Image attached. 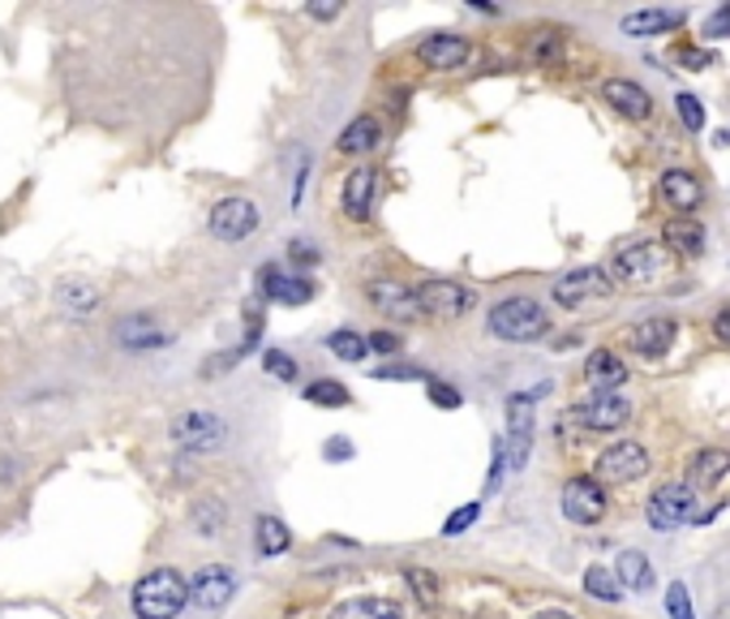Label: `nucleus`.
<instances>
[{
    "label": "nucleus",
    "instance_id": "nucleus-11",
    "mask_svg": "<svg viewBox=\"0 0 730 619\" xmlns=\"http://www.w3.org/2000/svg\"><path fill=\"white\" fill-rule=\"evenodd\" d=\"M417 302H422V314L460 318L473 310V289H464L460 280H426V284H417Z\"/></svg>",
    "mask_w": 730,
    "mask_h": 619
},
{
    "label": "nucleus",
    "instance_id": "nucleus-35",
    "mask_svg": "<svg viewBox=\"0 0 730 619\" xmlns=\"http://www.w3.org/2000/svg\"><path fill=\"white\" fill-rule=\"evenodd\" d=\"M404 581L413 585V594H417L426 607H435L438 598H442V589H438V576H435V572H426V567H408V572H404Z\"/></svg>",
    "mask_w": 730,
    "mask_h": 619
},
{
    "label": "nucleus",
    "instance_id": "nucleus-36",
    "mask_svg": "<svg viewBox=\"0 0 730 619\" xmlns=\"http://www.w3.org/2000/svg\"><path fill=\"white\" fill-rule=\"evenodd\" d=\"M675 108H680L683 130H692V134H700V130H705V103L696 100V95H680Z\"/></svg>",
    "mask_w": 730,
    "mask_h": 619
},
{
    "label": "nucleus",
    "instance_id": "nucleus-21",
    "mask_svg": "<svg viewBox=\"0 0 730 619\" xmlns=\"http://www.w3.org/2000/svg\"><path fill=\"white\" fill-rule=\"evenodd\" d=\"M529 396H512V417H507V457H512V469L529 461V448H534V413H529Z\"/></svg>",
    "mask_w": 730,
    "mask_h": 619
},
{
    "label": "nucleus",
    "instance_id": "nucleus-25",
    "mask_svg": "<svg viewBox=\"0 0 730 619\" xmlns=\"http://www.w3.org/2000/svg\"><path fill=\"white\" fill-rule=\"evenodd\" d=\"M727 473H730L727 448H700V452L687 461V482H692V491H696V486H718Z\"/></svg>",
    "mask_w": 730,
    "mask_h": 619
},
{
    "label": "nucleus",
    "instance_id": "nucleus-19",
    "mask_svg": "<svg viewBox=\"0 0 730 619\" xmlns=\"http://www.w3.org/2000/svg\"><path fill=\"white\" fill-rule=\"evenodd\" d=\"M469 52L473 48H469L464 35H430V40L417 44V60L426 69H435V74H451V69H460L469 60Z\"/></svg>",
    "mask_w": 730,
    "mask_h": 619
},
{
    "label": "nucleus",
    "instance_id": "nucleus-43",
    "mask_svg": "<svg viewBox=\"0 0 730 619\" xmlns=\"http://www.w3.org/2000/svg\"><path fill=\"white\" fill-rule=\"evenodd\" d=\"M400 345H404V340H400L395 331H383V327H379V331L370 336V353H383V358H391V353H400Z\"/></svg>",
    "mask_w": 730,
    "mask_h": 619
},
{
    "label": "nucleus",
    "instance_id": "nucleus-45",
    "mask_svg": "<svg viewBox=\"0 0 730 619\" xmlns=\"http://www.w3.org/2000/svg\"><path fill=\"white\" fill-rule=\"evenodd\" d=\"M344 457H352V443L336 435V439H327V461H344Z\"/></svg>",
    "mask_w": 730,
    "mask_h": 619
},
{
    "label": "nucleus",
    "instance_id": "nucleus-29",
    "mask_svg": "<svg viewBox=\"0 0 730 619\" xmlns=\"http://www.w3.org/2000/svg\"><path fill=\"white\" fill-rule=\"evenodd\" d=\"M332 619H404V607L395 598H379V594H366V598H348L340 603Z\"/></svg>",
    "mask_w": 730,
    "mask_h": 619
},
{
    "label": "nucleus",
    "instance_id": "nucleus-12",
    "mask_svg": "<svg viewBox=\"0 0 730 619\" xmlns=\"http://www.w3.org/2000/svg\"><path fill=\"white\" fill-rule=\"evenodd\" d=\"M680 340V323L671 314H653V318H640L632 331H628V349L640 358H666Z\"/></svg>",
    "mask_w": 730,
    "mask_h": 619
},
{
    "label": "nucleus",
    "instance_id": "nucleus-6",
    "mask_svg": "<svg viewBox=\"0 0 730 619\" xmlns=\"http://www.w3.org/2000/svg\"><path fill=\"white\" fill-rule=\"evenodd\" d=\"M610 289H615V284H610V275H606L602 267H576V271H568V275L554 280L550 297H554V306L576 310V306H588V302L610 297Z\"/></svg>",
    "mask_w": 730,
    "mask_h": 619
},
{
    "label": "nucleus",
    "instance_id": "nucleus-3",
    "mask_svg": "<svg viewBox=\"0 0 730 619\" xmlns=\"http://www.w3.org/2000/svg\"><path fill=\"white\" fill-rule=\"evenodd\" d=\"M671 271V250L666 241H632L624 246L615 262H610V275L619 284H658L662 275Z\"/></svg>",
    "mask_w": 730,
    "mask_h": 619
},
{
    "label": "nucleus",
    "instance_id": "nucleus-1",
    "mask_svg": "<svg viewBox=\"0 0 730 619\" xmlns=\"http://www.w3.org/2000/svg\"><path fill=\"white\" fill-rule=\"evenodd\" d=\"M134 616L138 619H177L190 603V581L177 567H155L134 585Z\"/></svg>",
    "mask_w": 730,
    "mask_h": 619
},
{
    "label": "nucleus",
    "instance_id": "nucleus-50",
    "mask_svg": "<svg viewBox=\"0 0 730 619\" xmlns=\"http://www.w3.org/2000/svg\"><path fill=\"white\" fill-rule=\"evenodd\" d=\"M537 619H576V616H572V611H541Z\"/></svg>",
    "mask_w": 730,
    "mask_h": 619
},
{
    "label": "nucleus",
    "instance_id": "nucleus-46",
    "mask_svg": "<svg viewBox=\"0 0 730 619\" xmlns=\"http://www.w3.org/2000/svg\"><path fill=\"white\" fill-rule=\"evenodd\" d=\"M714 336H718L722 345H730V310H718V314H714Z\"/></svg>",
    "mask_w": 730,
    "mask_h": 619
},
{
    "label": "nucleus",
    "instance_id": "nucleus-26",
    "mask_svg": "<svg viewBox=\"0 0 730 619\" xmlns=\"http://www.w3.org/2000/svg\"><path fill=\"white\" fill-rule=\"evenodd\" d=\"M615 576H619V585L624 589H632V594H649L653 585H658V576H653V564H649V555L644 551H619V564H615Z\"/></svg>",
    "mask_w": 730,
    "mask_h": 619
},
{
    "label": "nucleus",
    "instance_id": "nucleus-39",
    "mask_svg": "<svg viewBox=\"0 0 730 619\" xmlns=\"http://www.w3.org/2000/svg\"><path fill=\"white\" fill-rule=\"evenodd\" d=\"M666 611H671V619H696L692 616V598H687V585H671L666 589Z\"/></svg>",
    "mask_w": 730,
    "mask_h": 619
},
{
    "label": "nucleus",
    "instance_id": "nucleus-15",
    "mask_svg": "<svg viewBox=\"0 0 730 619\" xmlns=\"http://www.w3.org/2000/svg\"><path fill=\"white\" fill-rule=\"evenodd\" d=\"M374 194H379V168H370V164H361V168H352L348 177H344V215L352 220V224H361V220H370V206H374Z\"/></svg>",
    "mask_w": 730,
    "mask_h": 619
},
{
    "label": "nucleus",
    "instance_id": "nucleus-34",
    "mask_svg": "<svg viewBox=\"0 0 730 619\" xmlns=\"http://www.w3.org/2000/svg\"><path fill=\"white\" fill-rule=\"evenodd\" d=\"M228 525V516H224V504L220 499H202V504H194V529L198 533H220Z\"/></svg>",
    "mask_w": 730,
    "mask_h": 619
},
{
    "label": "nucleus",
    "instance_id": "nucleus-27",
    "mask_svg": "<svg viewBox=\"0 0 730 619\" xmlns=\"http://www.w3.org/2000/svg\"><path fill=\"white\" fill-rule=\"evenodd\" d=\"M254 547H258V555H267V560H276V555H289V547H292L289 525H284L280 516L262 513L258 520H254Z\"/></svg>",
    "mask_w": 730,
    "mask_h": 619
},
{
    "label": "nucleus",
    "instance_id": "nucleus-49",
    "mask_svg": "<svg viewBox=\"0 0 730 619\" xmlns=\"http://www.w3.org/2000/svg\"><path fill=\"white\" fill-rule=\"evenodd\" d=\"M336 13H340V4H310V18H323V22H327V18H336Z\"/></svg>",
    "mask_w": 730,
    "mask_h": 619
},
{
    "label": "nucleus",
    "instance_id": "nucleus-13",
    "mask_svg": "<svg viewBox=\"0 0 730 619\" xmlns=\"http://www.w3.org/2000/svg\"><path fill=\"white\" fill-rule=\"evenodd\" d=\"M366 302L379 310V314L395 318V323H413V318L422 314L417 289H408V284H400V280H370V284H366Z\"/></svg>",
    "mask_w": 730,
    "mask_h": 619
},
{
    "label": "nucleus",
    "instance_id": "nucleus-4",
    "mask_svg": "<svg viewBox=\"0 0 730 619\" xmlns=\"http://www.w3.org/2000/svg\"><path fill=\"white\" fill-rule=\"evenodd\" d=\"M692 516H696V491H692L687 482H666V486H658V491L649 495V504H644V520H649V529H658V533H675Z\"/></svg>",
    "mask_w": 730,
    "mask_h": 619
},
{
    "label": "nucleus",
    "instance_id": "nucleus-31",
    "mask_svg": "<svg viewBox=\"0 0 730 619\" xmlns=\"http://www.w3.org/2000/svg\"><path fill=\"white\" fill-rule=\"evenodd\" d=\"M56 302L69 310V314H87V310H96L99 293L87 280H65V284L56 289Z\"/></svg>",
    "mask_w": 730,
    "mask_h": 619
},
{
    "label": "nucleus",
    "instance_id": "nucleus-47",
    "mask_svg": "<svg viewBox=\"0 0 730 619\" xmlns=\"http://www.w3.org/2000/svg\"><path fill=\"white\" fill-rule=\"evenodd\" d=\"M680 60H683V65H709V60H714V52H700V48H683V52H680Z\"/></svg>",
    "mask_w": 730,
    "mask_h": 619
},
{
    "label": "nucleus",
    "instance_id": "nucleus-14",
    "mask_svg": "<svg viewBox=\"0 0 730 619\" xmlns=\"http://www.w3.org/2000/svg\"><path fill=\"white\" fill-rule=\"evenodd\" d=\"M258 289H262V297H271L280 306H305V302H314V280L310 275H292V271H280L271 262L258 271Z\"/></svg>",
    "mask_w": 730,
    "mask_h": 619
},
{
    "label": "nucleus",
    "instance_id": "nucleus-32",
    "mask_svg": "<svg viewBox=\"0 0 730 619\" xmlns=\"http://www.w3.org/2000/svg\"><path fill=\"white\" fill-rule=\"evenodd\" d=\"M327 349L340 361H361L370 353V336H361V331H352V327H340V331H332Z\"/></svg>",
    "mask_w": 730,
    "mask_h": 619
},
{
    "label": "nucleus",
    "instance_id": "nucleus-8",
    "mask_svg": "<svg viewBox=\"0 0 730 619\" xmlns=\"http://www.w3.org/2000/svg\"><path fill=\"white\" fill-rule=\"evenodd\" d=\"M649 452H644V443H636V439H624V443H610L602 457H597V482H619V486H628V482H640L644 473H649Z\"/></svg>",
    "mask_w": 730,
    "mask_h": 619
},
{
    "label": "nucleus",
    "instance_id": "nucleus-10",
    "mask_svg": "<svg viewBox=\"0 0 730 619\" xmlns=\"http://www.w3.org/2000/svg\"><path fill=\"white\" fill-rule=\"evenodd\" d=\"M233 594H237V576H233V567L224 564L198 567L194 581H190V603L198 611H224L233 603Z\"/></svg>",
    "mask_w": 730,
    "mask_h": 619
},
{
    "label": "nucleus",
    "instance_id": "nucleus-20",
    "mask_svg": "<svg viewBox=\"0 0 730 619\" xmlns=\"http://www.w3.org/2000/svg\"><path fill=\"white\" fill-rule=\"evenodd\" d=\"M572 413L584 430H624L632 421V405L624 396H593L588 405H576Z\"/></svg>",
    "mask_w": 730,
    "mask_h": 619
},
{
    "label": "nucleus",
    "instance_id": "nucleus-30",
    "mask_svg": "<svg viewBox=\"0 0 730 619\" xmlns=\"http://www.w3.org/2000/svg\"><path fill=\"white\" fill-rule=\"evenodd\" d=\"M584 589L597 598V603H624V585H619V576H615V567H602L593 564L584 572Z\"/></svg>",
    "mask_w": 730,
    "mask_h": 619
},
{
    "label": "nucleus",
    "instance_id": "nucleus-5",
    "mask_svg": "<svg viewBox=\"0 0 730 619\" xmlns=\"http://www.w3.org/2000/svg\"><path fill=\"white\" fill-rule=\"evenodd\" d=\"M563 516L572 520V525H602L606 513H610V499H606V486L597 482V477H568V486H563Z\"/></svg>",
    "mask_w": 730,
    "mask_h": 619
},
{
    "label": "nucleus",
    "instance_id": "nucleus-40",
    "mask_svg": "<svg viewBox=\"0 0 730 619\" xmlns=\"http://www.w3.org/2000/svg\"><path fill=\"white\" fill-rule=\"evenodd\" d=\"M478 513H482V508H478V504H464V508H460V513H451V516H447V525H442V533H447V538H456V533H464V529H469V525H473V520H478Z\"/></svg>",
    "mask_w": 730,
    "mask_h": 619
},
{
    "label": "nucleus",
    "instance_id": "nucleus-48",
    "mask_svg": "<svg viewBox=\"0 0 730 619\" xmlns=\"http://www.w3.org/2000/svg\"><path fill=\"white\" fill-rule=\"evenodd\" d=\"M374 379H422V374H417V370H404V365H383Z\"/></svg>",
    "mask_w": 730,
    "mask_h": 619
},
{
    "label": "nucleus",
    "instance_id": "nucleus-28",
    "mask_svg": "<svg viewBox=\"0 0 730 619\" xmlns=\"http://www.w3.org/2000/svg\"><path fill=\"white\" fill-rule=\"evenodd\" d=\"M379 143H383V125H379V116H370V112H361L357 121H348L340 134L344 155H366V151H374Z\"/></svg>",
    "mask_w": 730,
    "mask_h": 619
},
{
    "label": "nucleus",
    "instance_id": "nucleus-9",
    "mask_svg": "<svg viewBox=\"0 0 730 619\" xmlns=\"http://www.w3.org/2000/svg\"><path fill=\"white\" fill-rule=\"evenodd\" d=\"M258 203L254 199H220V203L211 206V237H220V241H245L254 228H258Z\"/></svg>",
    "mask_w": 730,
    "mask_h": 619
},
{
    "label": "nucleus",
    "instance_id": "nucleus-16",
    "mask_svg": "<svg viewBox=\"0 0 730 619\" xmlns=\"http://www.w3.org/2000/svg\"><path fill=\"white\" fill-rule=\"evenodd\" d=\"M658 194H662V203L675 206L680 215H692L696 206L705 203V185H700V177L692 168H666L662 181H658Z\"/></svg>",
    "mask_w": 730,
    "mask_h": 619
},
{
    "label": "nucleus",
    "instance_id": "nucleus-37",
    "mask_svg": "<svg viewBox=\"0 0 730 619\" xmlns=\"http://www.w3.org/2000/svg\"><path fill=\"white\" fill-rule=\"evenodd\" d=\"M262 370H267V374H276L280 383L296 379V361H292L284 349H267V353H262Z\"/></svg>",
    "mask_w": 730,
    "mask_h": 619
},
{
    "label": "nucleus",
    "instance_id": "nucleus-41",
    "mask_svg": "<svg viewBox=\"0 0 730 619\" xmlns=\"http://www.w3.org/2000/svg\"><path fill=\"white\" fill-rule=\"evenodd\" d=\"M289 258L292 262H296V267H318V246H310V241H305V237H296V241H292L289 246Z\"/></svg>",
    "mask_w": 730,
    "mask_h": 619
},
{
    "label": "nucleus",
    "instance_id": "nucleus-38",
    "mask_svg": "<svg viewBox=\"0 0 730 619\" xmlns=\"http://www.w3.org/2000/svg\"><path fill=\"white\" fill-rule=\"evenodd\" d=\"M534 52H537V60H541V65H554V60H559V52H563V40H559L554 31H537Z\"/></svg>",
    "mask_w": 730,
    "mask_h": 619
},
{
    "label": "nucleus",
    "instance_id": "nucleus-24",
    "mask_svg": "<svg viewBox=\"0 0 730 619\" xmlns=\"http://www.w3.org/2000/svg\"><path fill=\"white\" fill-rule=\"evenodd\" d=\"M116 340L125 349H159V345H168V331L150 314H130L116 323Z\"/></svg>",
    "mask_w": 730,
    "mask_h": 619
},
{
    "label": "nucleus",
    "instance_id": "nucleus-18",
    "mask_svg": "<svg viewBox=\"0 0 730 619\" xmlns=\"http://www.w3.org/2000/svg\"><path fill=\"white\" fill-rule=\"evenodd\" d=\"M628 365L624 358H615L610 349H593L588 361H584V383L593 387V396H619V387L628 383Z\"/></svg>",
    "mask_w": 730,
    "mask_h": 619
},
{
    "label": "nucleus",
    "instance_id": "nucleus-2",
    "mask_svg": "<svg viewBox=\"0 0 730 619\" xmlns=\"http://www.w3.org/2000/svg\"><path fill=\"white\" fill-rule=\"evenodd\" d=\"M490 331L498 340L529 345L550 331V310H541V302H534V297H507L490 310Z\"/></svg>",
    "mask_w": 730,
    "mask_h": 619
},
{
    "label": "nucleus",
    "instance_id": "nucleus-42",
    "mask_svg": "<svg viewBox=\"0 0 730 619\" xmlns=\"http://www.w3.org/2000/svg\"><path fill=\"white\" fill-rule=\"evenodd\" d=\"M460 392L456 387H447V383H430V405H438V409H460Z\"/></svg>",
    "mask_w": 730,
    "mask_h": 619
},
{
    "label": "nucleus",
    "instance_id": "nucleus-7",
    "mask_svg": "<svg viewBox=\"0 0 730 619\" xmlns=\"http://www.w3.org/2000/svg\"><path fill=\"white\" fill-rule=\"evenodd\" d=\"M228 439V426L206 409H190L172 421V443L186 452H215Z\"/></svg>",
    "mask_w": 730,
    "mask_h": 619
},
{
    "label": "nucleus",
    "instance_id": "nucleus-44",
    "mask_svg": "<svg viewBox=\"0 0 730 619\" xmlns=\"http://www.w3.org/2000/svg\"><path fill=\"white\" fill-rule=\"evenodd\" d=\"M730 35V9H714L705 22V40H727Z\"/></svg>",
    "mask_w": 730,
    "mask_h": 619
},
{
    "label": "nucleus",
    "instance_id": "nucleus-23",
    "mask_svg": "<svg viewBox=\"0 0 730 619\" xmlns=\"http://www.w3.org/2000/svg\"><path fill=\"white\" fill-rule=\"evenodd\" d=\"M687 22L683 9H636L624 18V35L632 40H653V35H666V31H680Z\"/></svg>",
    "mask_w": 730,
    "mask_h": 619
},
{
    "label": "nucleus",
    "instance_id": "nucleus-17",
    "mask_svg": "<svg viewBox=\"0 0 730 619\" xmlns=\"http://www.w3.org/2000/svg\"><path fill=\"white\" fill-rule=\"evenodd\" d=\"M602 100L610 103L619 116H628V121H649L653 116V95L632 78H606L602 82Z\"/></svg>",
    "mask_w": 730,
    "mask_h": 619
},
{
    "label": "nucleus",
    "instance_id": "nucleus-22",
    "mask_svg": "<svg viewBox=\"0 0 730 619\" xmlns=\"http://www.w3.org/2000/svg\"><path fill=\"white\" fill-rule=\"evenodd\" d=\"M662 241H666V250H675V255L700 258L705 255V246H709V233H705V224H700V220H692V215H675V220H666Z\"/></svg>",
    "mask_w": 730,
    "mask_h": 619
},
{
    "label": "nucleus",
    "instance_id": "nucleus-33",
    "mask_svg": "<svg viewBox=\"0 0 730 619\" xmlns=\"http://www.w3.org/2000/svg\"><path fill=\"white\" fill-rule=\"evenodd\" d=\"M305 401H310V405H323V409H340L352 396H348V387H344L340 379H314V383L305 387Z\"/></svg>",
    "mask_w": 730,
    "mask_h": 619
}]
</instances>
